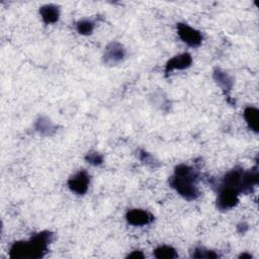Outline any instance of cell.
<instances>
[{
  "mask_svg": "<svg viewBox=\"0 0 259 259\" xmlns=\"http://www.w3.org/2000/svg\"><path fill=\"white\" fill-rule=\"evenodd\" d=\"M240 259H252L253 256L249 253H242L240 256H239Z\"/></svg>",
  "mask_w": 259,
  "mask_h": 259,
  "instance_id": "cell-18",
  "label": "cell"
},
{
  "mask_svg": "<svg viewBox=\"0 0 259 259\" xmlns=\"http://www.w3.org/2000/svg\"><path fill=\"white\" fill-rule=\"evenodd\" d=\"M54 240V234L42 231L33 235L28 241L14 242L9 250L12 259H39L48 252V246Z\"/></svg>",
  "mask_w": 259,
  "mask_h": 259,
  "instance_id": "cell-1",
  "label": "cell"
},
{
  "mask_svg": "<svg viewBox=\"0 0 259 259\" xmlns=\"http://www.w3.org/2000/svg\"><path fill=\"white\" fill-rule=\"evenodd\" d=\"M90 183V177L85 170L78 171L71 176L67 182L69 189L79 195H83L87 192Z\"/></svg>",
  "mask_w": 259,
  "mask_h": 259,
  "instance_id": "cell-5",
  "label": "cell"
},
{
  "mask_svg": "<svg viewBox=\"0 0 259 259\" xmlns=\"http://www.w3.org/2000/svg\"><path fill=\"white\" fill-rule=\"evenodd\" d=\"M192 58L188 53H183L171 58L165 66V73L169 74L173 70H184L191 66Z\"/></svg>",
  "mask_w": 259,
  "mask_h": 259,
  "instance_id": "cell-8",
  "label": "cell"
},
{
  "mask_svg": "<svg viewBox=\"0 0 259 259\" xmlns=\"http://www.w3.org/2000/svg\"><path fill=\"white\" fill-rule=\"evenodd\" d=\"M144 257H145V256H144V254H143V252H142V251H138V250H136V251H133L131 254H128L126 258L142 259V258H144Z\"/></svg>",
  "mask_w": 259,
  "mask_h": 259,
  "instance_id": "cell-17",
  "label": "cell"
},
{
  "mask_svg": "<svg viewBox=\"0 0 259 259\" xmlns=\"http://www.w3.org/2000/svg\"><path fill=\"white\" fill-rule=\"evenodd\" d=\"M39 14L46 24L56 23L60 17L59 7L54 4H47L39 8Z\"/></svg>",
  "mask_w": 259,
  "mask_h": 259,
  "instance_id": "cell-9",
  "label": "cell"
},
{
  "mask_svg": "<svg viewBox=\"0 0 259 259\" xmlns=\"http://www.w3.org/2000/svg\"><path fill=\"white\" fill-rule=\"evenodd\" d=\"M125 219L130 225L136 226V227L146 226L151 224L154 221V217L151 212L145 209H140V208H133L127 210L125 214Z\"/></svg>",
  "mask_w": 259,
  "mask_h": 259,
  "instance_id": "cell-7",
  "label": "cell"
},
{
  "mask_svg": "<svg viewBox=\"0 0 259 259\" xmlns=\"http://www.w3.org/2000/svg\"><path fill=\"white\" fill-rule=\"evenodd\" d=\"M85 160L89 164L97 166V165H101L103 163V156L101 154H99L98 152H96V151H90L86 154Z\"/></svg>",
  "mask_w": 259,
  "mask_h": 259,
  "instance_id": "cell-16",
  "label": "cell"
},
{
  "mask_svg": "<svg viewBox=\"0 0 259 259\" xmlns=\"http://www.w3.org/2000/svg\"><path fill=\"white\" fill-rule=\"evenodd\" d=\"M198 174L192 167L180 164L176 166L174 174L169 179V184L183 198L193 200L199 196V190L196 186Z\"/></svg>",
  "mask_w": 259,
  "mask_h": 259,
  "instance_id": "cell-2",
  "label": "cell"
},
{
  "mask_svg": "<svg viewBox=\"0 0 259 259\" xmlns=\"http://www.w3.org/2000/svg\"><path fill=\"white\" fill-rule=\"evenodd\" d=\"M35 130L42 136H50L56 131V127L48 117L41 116L35 122Z\"/></svg>",
  "mask_w": 259,
  "mask_h": 259,
  "instance_id": "cell-12",
  "label": "cell"
},
{
  "mask_svg": "<svg viewBox=\"0 0 259 259\" xmlns=\"http://www.w3.org/2000/svg\"><path fill=\"white\" fill-rule=\"evenodd\" d=\"M76 29L82 35H89L94 29V23L90 20H80L76 24Z\"/></svg>",
  "mask_w": 259,
  "mask_h": 259,
  "instance_id": "cell-14",
  "label": "cell"
},
{
  "mask_svg": "<svg viewBox=\"0 0 259 259\" xmlns=\"http://www.w3.org/2000/svg\"><path fill=\"white\" fill-rule=\"evenodd\" d=\"M213 79L225 91H230L233 87V78L228 73L220 69H215L213 71Z\"/></svg>",
  "mask_w": 259,
  "mask_h": 259,
  "instance_id": "cell-11",
  "label": "cell"
},
{
  "mask_svg": "<svg viewBox=\"0 0 259 259\" xmlns=\"http://www.w3.org/2000/svg\"><path fill=\"white\" fill-rule=\"evenodd\" d=\"M125 55L124 48L121 44L117 41L110 42L104 52L103 62L108 66H116L122 62Z\"/></svg>",
  "mask_w": 259,
  "mask_h": 259,
  "instance_id": "cell-6",
  "label": "cell"
},
{
  "mask_svg": "<svg viewBox=\"0 0 259 259\" xmlns=\"http://www.w3.org/2000/svg\"><path fill=\"white\" fill-rule=\"evenodd\" d=\"M177 33L179 37L189 47H198L202 42V35L199 30L186 23H177Z\"/></svg>",
  "mask_w": 259,
  "mask_h": 259,
  "instance_id": "cell-4",
  "label": "cell"
},
{
  "mask_svg": "<svg viewBox=\"0 0 259 259\" xmlns=\"http://www.w3.org/2000/svg\"><path fill=\"white\" fill-rule=\"evenodd\" d=\"M193 258H207V259H213V258H218L219 255L214 252V251H210V250H205L203 248H196L192 255Z\"/></svg>",
  "mask_w": 259,
  "mask_h": 259,
  "instance_id": "cell-15",
  "label": "cell"
},
{
  "mask_svg": "<svg viewBox=\"0 0 259 259\" xmlns=\"http://www.w3.org/2000/svg\"><path fill=\"white\" fill-rule=\"evenodd\" d=\"M239 202V192L234 188L221 185L218 198L217 205L221 210H227L234 207Z\"/></svg>",
  "mask_w": 259,
  "mask_h": 259,
  "instance_id": "cell-3",
  "label": "cell"
},
{
  "mask_svg": "<svg viewBox=\"0 0 259 259\" xmlns=\"http://www.w3.org/2000/svg\"><path fill=\"white\" fill-rule=\"evenodd\" d=\"M154 256L158 259H174L178 257V254L173 247L163 245L154 250Z\"/></svg>",
  "mask_w": 259,
  "mask_h": 259,
  "instance_id": "cell-13",
  "label": "cell"
},
{
  "mask_svg": "<svg viewBox=\"0 0 259 259\" xmlns=\"http://www.w3.org/2000/svg\"><path fill=\"white\" fill-rule=\"evenodd\" d=\"M244 118L249 128L255 133L259 131V110L254 106H248L244 110Z\"/></svg>",
  "mask_w": 259,
  "mask_h": 259,
  "instance_id": "cell-10",
  "label": "cell"
}]
</instances>
